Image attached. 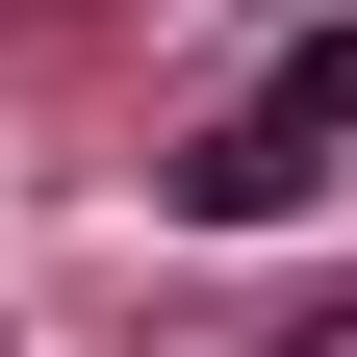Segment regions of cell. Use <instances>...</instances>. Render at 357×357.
<instances>
[{
  "mask_svg": "<svg viewBox=\"0 0 357 357\" xmlns=\"http://www.w3.org/2000/svg\"><path fill=\"white\" fill-rule=\"evenodd\" d=\"M306 178H332V128H281V102H230V128H178V153H153V204H178V230H281Z\"/></svg>",
  "mask_w": 357,
  "mask_h": 357,
  "instance_id": "cell-1",
  "label": "cell"
},
{
  "mask_svg": "<svg viewBox=\"0 0 357 357\" xmlns=\"http://www.w3.org/2000/svg\"><path fill=\"white\" fill-rule=\"evenodd\" d=\"M255 102H281V128H332V153H357V26H306V52L255 77Z\"/></svg>",
  "mask_w": 357,
  "mask_h": 357,
  "instance_id": "cell-2",
  "label": "cell"
},
{
  "mask_svg": "<svg viewBox=\"0 0 357 357\" xmlns=\"http://www.w3.org/2000/svg\"><path fill=\"white\" fill-rule=\"evenodd\" d=\"M281 357H357V306H306V332H281Z\"/></svg>",
  "mask_w": 357,
  "mask_h": 357,
  "instance_id": "cell-3",
  "label": "cell"
}]
</instances>
